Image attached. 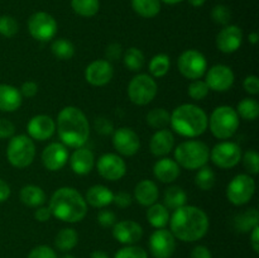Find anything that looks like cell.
Returning a JSON list of instances; mask_svg holds the SVG:
<instances>
[{
	"label": "cell",
	"mask_w": 259,
	"mask_h": 258,
	"mask_svg": "<svg viewBox=\"0 0 259 258\" xmlns=\"http://www.w3.org/2000/svg\"><path fill=\"white\" fill-rule=\"evenodd\" d=\"M99 175L108 181H118L126 174V163L119 154L105 153L96 163Z\"/></svg>",
	"instance_id": "4fadbf2b"
},
{
	"label": "cell",
	"mask_w": 259,
	"mask_h": 258,
	"mask_svg": "<svg viewBox=\"0 0 259 258\" xmlns=\"http://www.w3.org/2000/svg\"><path fill=\"white\" fill-rule=\"evenodd\" d=\"M169 211L163 204L154 202L153 205L148 206L147 210V220L149 224L156 229H162L169 223Z\"/></svg>",
	"instance_id": "f1b7e54d"
},
{
	"label": "cell",
	"mask_w": 259,
	"mask_h": 258,
	"mask_svg": "<svg viewBox=\"0 0 259 258\" xmlns=\"http://www.w3.org/2000/svg\"><path fill=\"white\" fill-rule=\"evenodd\" d=\"M210 148L206 143L190 139L180 143L175 148V161L186 169H199L209 162Z\"/></svg>",
	"instance_id": "5b68a950"
},
{
	"label": "cell",
	"mask_w": 259,
	"mask_h": 258,
	"mask_svg": "<svg viewBox=\"0 0 259 258\" xmlns=\"http://www.w3.org/2000/svg\"><path fill=\"white\" fill-rule=\"evenodd\" d=\"M114 76V68L109 61H93L85 70V80L93 86H105Z\"/></svg>",
	"instance_id": "ffe728a7"
},
{
	"label": "cell",
	"mask_w": 259,
	"mask_h": 258,
	"mask_svg": "<svg viewBox=\"0 0 259 258\" xmlns=\"http://www.w3.org/2000/svg\"><path fill=\"white\" fill-rule=\"evenodd\" d=\"M242 148L235 142L223 141L210 149V159L217 167L229 169L239 164L242 161Z\"/></svg>",
	"instance_id": "8fae6325"
},
{
	"label": "cell",
	"mask_w": 259,
	"mask_h": 258,
	"mask_svg": "<svg viewBox=\"0 0 259 258\" xmlns=\"http://www.w3.org/2000/svg\"><path fill=\"white\" fill-rule=\"evenodd\" d=\"M90 258H109V255L103 250H95V252L91 253Z\"/></svg>",
	"instance_id": "94428289"
},
{
	"label": "cell",
	"mask_w": 259,
	"mask_h": 258,
	"mask_svg": "<svg viewBox=\"0 0 259 258\" xmlns=\"http://www.w3.org/2000/svg\"><path fill=\"white\" fill-rule=\"evenodd\" d=\"M182 2H184V0H161V3H164V4H168V5H176Z\"/></svg>",
	"instance_id": "be15d7a7"
},
{
	"label": "cell",
	"mask_w": 259,
	"mask_h": 258,
	"mask_svg": "<svg viewBox=\"0 0 259 258\" xmlns=\"http://www.w3.org/2000/svg\"><path fill=\"white\" fill-rule=\"evenodd\" d=\"M255 192V181L250 175L239 174L227 186V197L235 206H242L252 200Z\"/></svg>",
	"instance_id": "9c48e42d"
},
{
	"label": "cell",
	"mask_w": 259,
	"mask_h": 258,
	"mask_svg": "<svg viewBox=\"0 0 259 258\" xmlns=\"http://www.w3.org/2000/svg\"><path fill=\"white\" fill-rule=\"evenodd\" d=\"M20 94H22L23 98H34L38 93V85L34 81H25L23 82V85L19 89Z\"/></svg>",
	"instance_id": "db71d44e"
},
{
	"label": "cell",
	"mask_w": 259,
	"mask_h": 258,
	"mask_svg": "<svg viewBox=\"0 0 259 258\" xmlns=\"http://www.w3.org/2000/svg\"><path fill=\"white\" fill-rule=\"evenodd\" d=\"M123 57V48L119 43H110L105 50L106 61H119Z\"/></svg>",
	"instance_id": "f907efd6"
},
{
	"label": "cell",
	"mask_w": 259,
	"mask_h": 258,
	"mask_svg": "<svg viewBox=\"0 0 259 258\" xmlns=\"http://www.w3.org/2000/svg\"><path fill=\"white\" fill-rule=\"evenodd\" d=\"M207 114L195 104H182L171 114L169 124L177 134L187 138H196L206 132Z\"/></svg>",
	"instance_id": "277c9868"
},
{
	"label": "cell",
	"mask_w": 259,
	"mask_h": 258,
	"mask_svg": "<svg viewBox=\"0 0 259 258\" xmlns=\"http://www.w3.org/2000/svg\"><path fill=\"white\" fill-rule=\"evenodd\" d=\"M83 199H85L86 204L91 205L93 207L104 209V207L113 204L114 192L104 185H94L86 191Z\"/></svg>",
	"instance_id": "484cf974"
},
{
	"label": "cell",
	"mask_w": 259,
	"mask_h": 258,
	"mask_svg": "<svg viewBox=\"0 0 259 258\" xmlns=\"http://www.w3.org/2000/svg\"><path fill=\"white\" fill-rule=\"evenodd\" d=\"M61 258H76V257H73L72 254H65L63 257H61Z\"/></svg>",
	"instance_id": "e7e4bbea"
},
{
	"label": "cell",
	"mask_w": 259,
	"mask_h": 258,
	"mask_svg": "<svg viewBox=\"0 0 259 258\" xmlns=\"http://www.w3.org/2000/svg\"><path fill=\"white\" fill-rule=\"evenodd\" d=\"M243 88L245 93L249 95H258L259 94V78L255 75H249L243 81Z\"/></svg>",
	"instance_id": "681fc988"
},
{
	"label": "cell",
	"mask_w": 259,
	"mask_h": 258,
	"mask_svg": "<svg viewBox=\"0 0 259 258\" xmlns=\"http://www.w3.org/2000/svg\"><path fill=\"white\" fill-rule=\"evenodd\" d=\"M159 190L156 182L152 180H142L134 187V200L142 206H151L157 202Z\"/></svg>",
	"instance_id": "d4e9b609"
},
{
	"label": "cell",
	"mask_w": 259,
	"mask_h": 258,
	"mask_svg": "<svg viewBox=\"0 0 259 258\" xmlns=\"http://www.w3.org/2000/svg\"><path fill=\"white\" fill-rule=\"evenodd\" d=\"M250 244L255 253L259 252V225L250 230Z\"/></svg>",
	"instance_id": "680465c9"
},
{
	"label": "cell",
	"mask_w": 259,
	"mask_h": 258,
	"mask_svg": "<svg viewBox=\"0 0 259 258\" xmlns=\"http://www.w3.org/2000/svg\"><path fill=\"white\" fill-rule=\"evenodd\" d=\"M71 8L80 17L91 18L100 10V0H71Z\"/></svg>",
	"instance_id": "8d00e7d4"
},
{
	"label": "cell",
	"mask_w": 259,
	"mask_h": 258,
	"mask_svg": "<svg viewBox=\"0 0 259 258\" xmlns=\"http://www.w3.org/2000/svg\"><path fill=\"white\" fill-rule=\"evenodd\" d=\"M114 258H148L146 250L138 245H126L116 252Z\"/></svg>",
	"instance_id": "f6af8a7d"
},
{
	"label": "cell",
	"mask_w": 259,
	"mask_h": 258,
	"mask_svg": "<svg viewBox=\"0 0 259 258\" xmlns=\"http://www.w3.org/2000/svg\"><path fill=\"white\" fill-rule=\"evenodd\" d=\"M161 0H132V8L142 18H154L161 12Z\"/></svg>",
	"instance_id": "d6a6232c"
},
{
	"label": "cell",
	"mask_w": 259,
	"mask_h": 258,
	"mask_svg": "<svg viewBox=\"0 0 259 258\" xmlns=\"http://www.w3.org/2000/svg\"><path fill=\"white\" fill-rule=\"evenodd\" d=\"M242 161L244 164L245 169L250 175H258L259 172V154L253 149L244 152L242 154Z\"/></svg>",
	"instance_id": "ee69618b"
},
{
	"label": "cell",
	"mask_w": 259,
	"mask_h": 258,
	"mask_svg": "<svg viewBox=\"0 0 259 258\" xmlns=\"http://www.w3.org/2000/svg\"><path fill=\"white\" fill-rule=\"evenodd\" d=\"M28 137L33 141L43 142L52 138L56 132V121L46 114H38L30 118L27 124Z\"/></svg>",
	"instance_id": "ac0fdd59"
},
{
	"label": "cell",
	"mask_w": 259,
	"mask_h": 258,
	"mask_svg": "<svg viewBox=\"0 0 259 258\" xmlns=\"http://www.w3.org/2000/svg\"><path fill=\"white\" fill-rule=\"evenodd\" d=\"M113 146L119 154L131 157L138 153L141 148V139L132 128L121 126L113 132Z\"/></svg>",
	"instance_id": "2e32d148"
},
{
	"label": "cell",
	"mask_w": 259,
	"mask_h": 258,
	"mask_svg": "<svg viewBox=\"0 0 259 258\" xmlns=\"http://www.w3.org/2000/svg\"><path fill=\"white\" fill-rule=\"evenodd\" d=\"M51 51H52V55L61 61H68L75 56V46L71 40L65 39V38H58L53 40L51 45Z\"/></svg>",
	"instance_id": "d590c367"
},
{
	"label": "cell",
	"mask_w": 259,
	"mask_h": 258,
	"mask_svg": "<svg viewBox=\"0 0 259 258\" xmlns=\"http://www.w3.org/2000/svg\"><path fill=\"white\" fill-rule=\"evenodd\" d=\"M15 133V125L9 119L0 118V139H10Z\"/></svg>",
	"instance_id": "816d5d0a"
},
{
	"label": "cell",
	"mask_w": 259,
	"mask_h": 258,
	"mask_svg": "<svg viewBox=\"0 0 259 258\" xmlns=\"http://www.w3.org/2000/svg\"><path fill=\"white\" fill-rule=\"evenodd\" d=\"M52 218V212H51V209L48 206H38L35 207L34 211V219L38 220L40 223H46Z\"/></svg>",
	"instance_id": "11a10c76"
},
{
	"label": "cell",
	"mask_w": 259,
	"mask_h": 258,
	"mask_svg": "<svg viewBox=\"0 0 259 258\" xmlns=\"http://www.w3.org/2000/svg\"><path fill=\"white\" fill-rule=\"evenodd\" d=\"M56 131L61 143L70 148L85 146L90 137V124L85 113L77 106H65L58 113Z\"/></svg>",
	"instance_id": "7a4b0ae2"
},
{
	"label": "cell",
	"mask_w": 259,
	"mask_h": 258,
	"mask_svg": "<svg viewBox=\"0 0 259 258\" xmlns=\"http://www.w3.org/2000/svg\"><path fill=\"white\" fill-rule=\"evenodd\" d=\"M23 96L19 89L8 83H0V110L12 113L22 105Z\"/></svg>",
	"instance_id": "4316f807"
},
{
	"label": "cell",
	"mask_w": 259,
	"mask_h": 258,
	"mask_svg": "<svg viewBox=\"0 0 259 258\" xmlns=\"http://www.w3.org/2000/svg\"><path fill=\"white\" fill-rule=\"evenodd\" d=\"M211 18L217 24L220 25H228L229 24L230 19H232V12L227 5L218 4L212 8L211 10Z\"/></svg>",
	"instance_id": "7bdbcfd3"
},
{
	"label": "cell",
	"mask_w": 259,
	"mask_h": 258,
	"mask_svg": "<svg viewBox=\"0 0 259 258\" xmlns=\"http://www.w3.org/2000/svg\"><path fill=\"white\" fill-rule=\"evenodd\" d=\"M58 25L55 18L46 12L33 13L28 19L29 34L39 42H48L55 38Z\"/></svg>",
	"instance_id": "7c38bea8"
},
{
	"label": "cell",
	"mask_w": 259,
	"mask_h": 258,
	"mask_svg": "<svg viewBox=\"0 0 259 258\" xmlns=\"http://www.w3.org/2000/svg\"><path fill=\"white\" fill-rule=\"evenodd\" d=\"M113 202L116 205V206L124 209V207L131 206L132 202H133V196H132L129 192L120 191V192H118V194H114Z\"/></svg>",
	"instance_id": "f5cc1de1"
},
{
	"label": "cell",
	"mask_w": 259,
	"mask_h": 258,
	"mask_svg": "<svg viewBox=\"0 0 259 258\" xmlns=\"http://www.w3.org/2000/svg\"><path fill=\"white\" fill-rule=\"evenodd\" d=\"M169 67H171V61L169 57L164 53H158L153 56L148 63L149 73L153 78H161L168 73Z\"/></svg>",
	"instance_id": "836d02e7"
},
{
	"label": "cell",
	"mask_w": 259,
	"mask_h": 258,
	"mask_svg": "<svg viewBox=\"0 0 259 258\" xmlns=\"http://www.w3.org/2000/svg\"><path fill=\"white\" fill-rule=\"evenodd\" d=\"M175 147V136L168 129H158L149 142L151 153L156 157H166Z\"/></svg>",
	"instance_id": "603a6c76"
},
{
	"label": "cell",
	"mask_w": 259,
	"mask_h": 258,
	"mask_svg": "<svg viewBox=\"0 0 259 258\" xmlns=\"http://www.w3.org/2000/svg\"><path fill=\"white\" fill-rule=\"evenodd\" d=\"M171 114L164 108H154L148 111L146 116L147 124L153 129H164L169 124Z\"/></svg>",
	"instance_id": "f35d334b"
},
{
	"label": "cell",
	"mask_w": 259,
	"mask_h": 258,
	"mask_svg": "<svg viewBox=\"0 0 259 258\" xmlns=\"http://www.w3.org/2000/svg\"><path fill=\"white\" fill-rule=\"evenodd\" d=\"M19 30L17 19L12 15H0V34L5 38H12Z\"/></svg>",
	"instance_id": "b9f144b4"
},
{
	"label": "cell",
	"mask_w": 259,
	"mask_h": 258,
	"mask_svg": "<svg viewBox=\"0 0 259 258\" xmlns=\"http://www.w3.org/2000/svg\"><path fill=\"white\" fill-rule=\"evenodd\" d=\"M20 201L29 207L42 206L46 202V192L43 191L42 187L37 185H27L20 189L19 192Z\"/></svg>",
	"instance_id": "83f0119b"
},
{
	"label": "cell",
	"mask_w": 259,
	"mask_h": 258,
	"mask_svg": "<svg viewBox=\"0 0 259 258\" xmlns=\"http://www.w3.org/2000/svg\"><path fill=\"white\" fill-rule=\"evenodd\" d=\"M257 225H259V212L255 207L247 209L234 218V228L240 233H249Z\"/></svg>",
	"instance_id": "f546056e"
},
{
	"label": "cell",
	"mask_w": 259,
	"mask_h": 258,
	"mask_svg": "<svg viewBox=\"0 0 259 258\" xmlns=\"http://www.w3.org/2000/svg\"><path fill=\"white\" fill-rule=\"evenodd\" d=\"M70 153L63 143L53 142L50 143L42 152V163L48 171H60L67 164Z\"/></svg>",
	"instance_id": "e0dca14e"
},
{
	"label": "cell",
	"mask_w": 259,
	"mask_h": 258,
	"mask_svg": "<svg viewBox=\"0 0 259 258\" xmlns=\"http://www.w3.org/2000/svg\"><path fill=\"white\" fill-rule=\"evenodd\" d=\"M123 62L128 70L134 71H141L144 67V63H146V57H144V53L142 52L139 48L137 47H131L123 53Z\"/></svg>",
	"instance_id": "e575fe53"
},
{
	"label": "cell",
	"mask_w": 259,
	"mask_h": 258,
	"mask_svg": "<svg viewBox=\"0 0 259 258\" xmlns=\"http://www.w3.org/2000/svg\"><path fill=\"white\" fill-rule=\"evenodd\" d=\"M239 115L237 110L229 105L218 106L210 115L207 126L212 136L218 139H229L239 128Z\"/></svg>",
	"instance_id": "8992f818"
},
{
	"label": "cell",
	"mask_w": 259,
	"mask_h": 258,
	"mask_svg": "<svg viewBox=\"0 0 259 258\" xmlns=\"http://www.w3.org/2000/svg\"><path fill=\"white\" fill-rule=\"evenodd\" d=\"M177 68L184 77L197 80L205 75L207 70V60L200 51L187 50L181 53L177 60Z\"/></svg>",
	"instance_id": "30bf717a"
},
{
	"label": "cell",
	"mask_w": 259,
	"mask_h": 258,
	"mask_svg": "<svg viewBox=\"0 0 259 258\" xmlns=\"http://www.w3.org/2000/svg\"><path fill=\"white\" fill-rule=\"evenodd\" d=\"M187 201V194L185 190L180 186H169L164 191L163 197V205L167 209L176 210L179 207L186 205Z\"/></svg>",
	"instance_id": "1f68e13d"
},
{
	"label": "cell",
	"mask_w": 259,
	"mask_h": 258,
	"mask_svg": "<svg viewBox=\"0 0 259 258\" xmlns=\"http://www.w3.org/2000/svg\"><path fill=\"white\" fill-rule=\"evenodd\" d=\"M35 157V144L27 134H18L9 139L7 147V158L15 168H25Z\"/></svg>",
	"instance_id": "52a82bcc"
},
{
	"label": "cell",
	"mask_w": 259,
	"mask_h": 258,
	"mask_svg": "<svg viewBox=\"0 0 259 258\" xmlns=\"http://www.w3.org/2000/svg\"><path fill=\"white\" fill-rule=\"evenodd\" d=\"M98 223L103 228H110L116 223V217L111 210L103 209L98 214Z\"/></svg>",
	"instance_id": "7dc6e473"
},
{
	"label": "cell",
	"mask_w": 259,
	"mask_h": 258,
	"mask_svg": "<svg viewBox=\"0 0 259 258\" xmlns=\"http://www.w3.org/2000/svg\"><path fill=\"white\" fill-rule=\"evenodd\" d=\"M235 110H237L239 118L253 121L259 115V103L253 98H244L238 103Z\"/></svg>",
	"instance_id": "74e56055"
},
{
	"label": "cell",
	"mask_w": 259,
	"mask_h": 258,
	"mask_svg": "<svg viewBox=\"0 0 259 258\" xmlns=\"http://www.w3.org/2000/svg\"><path fill=\"white\" fill-rule=\"evenodd\" d=\"M217 47L223 53L237 52L243 43V30L238 25L228 24L218 33Z\"/></svg>",
	"instance_id": "d6986e66"
},
{
	"label": "cell",
	"mask_w": 259,
	"mask_h": 258,
	"mask_svg": "<svg viewBox=\"0 0 259 258\" xmlns=\"http://www.w3.org/2000/svg\"><path fill=\"white\" fill-rule=\"evenodd\" d=\"M149 249L154 258H171L176 249V238L166 228L154 230L149 238Z\"/></svg>",
	"instance_id": "5bb4252c"
},
{
	"label": "cell",
	"mask_w": 259,
	"mask_h": 258,
	"mask_svg": "<svg viewBox=\"0 0 259 258\" xmlns=\"http://www.w3.org/2000/svg\"><path fill=\"white\" fill-rule=\"evenodd\" d=\"M209 86L205 82V80H201V78L192 80L191 83L189 85V89H187L189 96L195 101L204 100V99L209 95Z\"/></svg>",
	"instance_id": "60d3db41"
},
{
	"label": "cell",
	"mask_w": 259,
	"mask_h": 258,
	"mask_svg": "<svg viewBox=\"0 0 259 258\" xmlns=\"http://www.w3.org/2000/svg\"><path fill=\"white\" fill-rule=\"evenodd\" d=\"M28 258H57V254L48 245H38L30 250Z\"/></svg>",
	"instance_id": "bcb514c9"
},
{
	"label": "cell",
	"mask_w": 259,
	"mask_h": 258,
	"mask_svg": "<svg viewBox=\"0 0 259 258\" xmlns=\"http://www.w3.org/2000/svg\"><path fill=\"white\" fill-rule=\"evenodd\" d=\"M187 2H189L190 5H192V7L200 8L206 3V0H187Z\"/></svg>",
	"instance_id": "6125c7cd"
},
{
	"label": "cell",
	"mask_w": 259,
	"mask_h": 258,
	"mask_svg": "<svg viewBox=\"0 0 259 258\" xmlns=\"http://www.w3.org/2000/svg\"><path fill=\"white\" fill-rule=\"evenodd\" d=\"M78 234L73 228H63L55 238V245L61 252H68L77 245Z\"/></svg>",
	"instance_id": "4dcf8cb0"
},
{
	"label": "cell",
	"mask_w": 259,
	"mask_h": 258,
	"mask_svg": "<svg viewBox=\"0 0 259 258\" xmlns=\"http://www.w3.org/2000/svg\"><path fill=\"white\" fill-rule=\"evenodd\" d=\"M169 227L175 238L182 242H196L205 237L210 222L206 212L194 205H184L174 210L169 217Z\"/></svg>",
	"instance_id": "6da1fadb"
},
{
	"label": "cell",
	"mask_w": 259,
	"mask_h": 258,
	"mask_svg": "<svg viewBox=\"0 0 259 258\" xmlns=\"http://www.w3.org/2000/svg\"><path fill=\"white\" fill-rule=\"evenodd\" d=\"M52 217L65 223H78L88 214V204L82 195L73 187H60L50 200Z\"/></svg>",
	"instance_id": "3957f363"
},
{
	"label": "cell",
	"mask_w": 259,
	"mask_h": 258,
	"mask_svg": "<svg viewBox=\"0 0 259 258\" xmlns=\"http://www.w3.org/2000/svg\"><path fill=\"white\" fill-rule=\"evenodd\" d=\"M95 129L98 133L103 134V136H108V134H111L114 132V125L108 118H104V116H100V118L95 119Z\"/></svg>",
	"instance_id": "c3c4849f"
},
{
	"label": "cell",
	"mask_w": 259,
	"mask_h": 258,
	"mask_svg": "<svg viewBox=\"0 0 259 258\" xmlns=\"http://www.w3.org/2000/svg\"><path fill=\"white\" fill-rule=\"evenodd\" d=\"M215 181H217V176H215V172L212 171L211 167L205 164L201 168L197 169L196 176H195V185L200 190L209 191L215 186Z\"/></svg>",
	"instance_id": "ab89813d"
},
{
	"label": "cell",
	"mask_w": 259,
	"mask_h": 258,
	"mask_svg": "<svg viewBox=\"0 0 259 258\" xmlns=\"http://www.w3.org/2000/svg\"><path fill=\"white\" fill-rule=\"evenodd\" d=\"M113 237L121 244L132 245L143 237V228L134 220H120L113 225Z\"/></svg>",
	"instance_id": "44dd1931"
},
{
	"label": "cell",
	"mask_w": 259,
	"mask_h": 258,
	"mask_svg": "<svg viewBox=\"0 0 259 258\" xmlns=\"http://www.w3.org/2000/svg\"><path fill=\"white\" fill-rule=\"evenodd\" d=\"M191 258H212L211 255V252H210V249L207 247H205V245H196V247L192 249L191 252V255H190Z\"/></svg>",
	"instance_id": "9f6ffc18"
},
{
	"label": "cell",
	"mask_w": 259,
	"mask_h": 258,
	"mask_svg": "<svg viewBox=\"0 0 259 258\" xmlns=\"http://www.w3.org/2000/svg\"><path fill=\"white\" fill-rule=\"evenodd\" d=\"M68 162H70V167L73 174L85 176L93 171L94 166H95V156H94L93 151H90L89 148L80 147L73 151V153L68 158Z\"/></svg>",
	"instance_id": "7402d4cb"
},
{
	"label": "cell",
	"mask_w": 259,
	"mask_h": 258,
	"mask_svg": "<svg viewBox=\"0 0 259 258\" xmlns=\"http://www.w3.org/2000/svg\"><path fill=\"white\" fill-rule=\"evenodd\" d=\"M235 80L234 72L227 65H214L205 72V82L210 90L225 93L233 86Z\"/></svg>",
	"instance_id": "9a60e30c"
},
{
	"label": "cell",
	"mask_w": 259,
	"mask_h": 258,
	"mask_svg": "<svg viewBox=\"0 0 259 258\" xmlns=\"http://www.w3.org/2000/svg\"><path fill=\"white\" fill-rule=\"evenodd\" d=\"M10 194H12V190H10L9 184L3 179H0V202L7 201L10 197Z\"/></svg>",
	"instance_id": "6f0895ef"
},
{
	"label": "cell",
	"mask_w": 259,
	"mask_h": 258,
	"mask_svg": "<svg viewBox=\"0 0 259 258\" xmlns=\"http://www.w3.org/2000/svg\"><path fill=\"white\" fill-rule=\"evenodd\" d=\"M158 93L156 80L148 73H138L128 85V96L136 105L144 106L153 101Z\"/></svg>",
	"instance_id": "ba28073f"
},
{
	"label": "cell",
	"mask_w": 259,
	"mask_h": 258,
	"mask_svg": "<svg viewBox=\"0 0 259 258\" xmlns=\"http://www.w3.org/2000/svg\"><path fill=\"white\" fill-rule=\"evenodd\" d=\"M248 40H249L250 45H257L259 40V34L257 32H252L248 35Z\"/></svg>",
	"instance_id": "91938a15"
},
{
	"label": "cell",
	"mask_w": 259,
	"mask_h": 258,
	"mask_svg": "<svg viewBox=\"0 0 259 258\" xmlns=\"http://www.w3.org/2000/svg\"><path fill=\"white\" fill-rule=\"evenodd\" d=\"M180 174H181V167L175 159L168 158V157H162L153 166L154 177L163 184L175 182L179 179Z\"/></svg>",
	"instance_id": "cb8c5ba5"
}]
</instances>
